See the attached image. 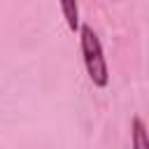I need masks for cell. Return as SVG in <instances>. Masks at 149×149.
Here are the masks:
<instances>
[{
    "label": "cell",
    "mask_w": 149,
    "mask_h": 149,
    "mask_svg": "<svg viewBox=\"0 0 149 149\" xmlns=\"http://www.w3.org/2000/svg\"><path fill=\"white\" fill-rule=\"evenodd\" d=\"M79 49H81V61L86 68V74L93 86L105 88L109 84V68L102 54V44L98 40V33L88 23H79Z\"/></svg>",
    "instance_id": "obj_1"
},
{
    "label": "cell",
    "mask_w": 149,
    "mask_h": 149,
    "mask_svg": "<svg viewBox=\"0 0 149 149\" xmlns=\"http://www.w3.org/2000/svg\"><path fill=\"white\" fill-rule=\"evenodd\" d=\"M61 2V12H63V19H65V26L70 33H77L79 30V0H58Z\"/></svg>",
    "instance_id": "obj_2"
},
{
    "label": "cell",
    "mask_w": 149,
    "mask_h": 149,
    "mask_svg": "<svg viewBox=\"0 0 149 149\" xmlns=\"http://www.w3.org/2000/svg\"><path fill=\"white\" fill-rule=\"evenodd\" d=\"M130 135H133V149H149L147 142V126L140 116L130 119Z\"/></svg>",
    "instance_id": "obj_3"
}]
</instances>
